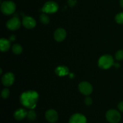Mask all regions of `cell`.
I'll use <instances>...</instances> for the list:
<instances>
[{
	"label": "cell",
	"instance_id": "cell-1",
	"mask_svg": "<svg viewBox=\"0 0 123 123\" xmlns=\"http://www.w3.org/2000/svg\"><path fill=\"white\" fill-rule=\"evenodd\" d=\"M38 100V94L34 90H28L20 96V102L24 107L33 109L36 106Z\"/></svg>",
	"mask_w": 123,
	"mask_h": 123
},
{
	"label": "cell",
	"instance_id": "cell-2",
	"mask_svg": "<svg viewBox=\"0 0 123 123\" xmlns=\"http://www.w3.org/2000/svg\"><path fill=\"white\" fill-rule=\"evenodd\" d=\"M98 66L103 69H107L114 65V59L112 57L108 54H105L100 57L98 62Z\"/></svg>",
	"mask_w": 123,
	"mask_h": 123
},
{
	"label": "cell",
	"instance_id": "cell-3",
	"mask_svg": "<svg viewBox=\"0 0 123 123\" xmlns=\"http://www.w3.org/2000/svg\"><path fill=\"white\" fill-rule=\"evenodd\" d=\"M1 10L2 13L6 15L13 14L16 10V4L12 1H4L1 6Z\"/></svg>",
	"mask_w": 123,
	"mask_h": 123
},
{
	"label": "cell",
	"instance_id": "cell-4",
	"mask_svg": "<svg viewBox=\"0 0 123 123\" xmlns=\"http://www.w3.org/2000/svg\"><path fill=\"white\" fill-rule=\"evenodd\" d=\"M106 118L110 123H118L121 117L118 111L115 109H111L106 112Z\"/></svg>",
	"mask_w": 123,
	"mask_h": 123
},
{
	"label": "cell",
	"instance_id": "cell-5",
	"mask_svg": "<svg viewBox=\"0 0 123 123\" xmlns=\"http://www.w3.org/2000/svg\"><path fill=\"white\" fill-rule=\"evenodd\" d=\"M58 9V4L52 1H49L46 2L42 8L43 12L46 13H55Z\"/></svg>",
	"mask_w": 123,
	"mask_h": 123
},
{
	"label": "cell",
	"instance_id": "cell-6",
	"mask_svg": "<svg viewBox=\"0 0 123 123\" xmlns=\"http://www.w3.org/2000/svg\"><path fill=\"white\" fill-rule=\"evenodd\" d=\"M79 90L80 92L85 95H89L92 92V86L87 82H82L79 83Z\"/></svg>",
	"mask_w": 123,
	"mask_h": 123
},
{
	"label": "cell",
	"instance_id": "cell-7",
	"mask_svg": "<svg viewBox=\"0 0 123 123\" xmlns=\"http://www.w3.org/2000/svg\"><path fill=\"white\" fill-rule=\"evenodd\" d=\"M21 23L19 18L16 17L11 18L10 19L7 21L6 24V26L8 28V29L10 30H16L20 28Z\"/></svg>",
	"mask_w": 123,
	"mask_h": 123
},
{
	"label": "cell",
	"instance_id": "cell-8",
	"mask_svg": "<svg viewBox=\"0 0 123 123\" xmlns=\"http://www.w3.org/2000/svg\"><path fill=\"white\" fill-rule=\"evenodd\" d=\"M1 80L5 86H10L14 82V75L12 72H7L2 76Z\"/></svg>",
	"mask_w": 123,
	"mask_h": 123
},
{
	"label": "cell",
	"instance_id": "cell-9",
	"mask_svg": "<svg viewBox=\"0 0 123 123\" xmlns=\"http://www.w3.org/2000/svg\"><path fill=\"white\" fill-rule=\"evenodd\" d=\"M46 119L50 123H54L58 119V114L57 112L54 109H49L45 113Z\"/></svg>",
	"mask_w": 123,
	"mask_h": 123
},
{
	"label": "cell",
	"instance_id": "cell-10",
	"mask_svg": "<svg viewBox=\"0 0 123 123\" xmlns=\"http://www.w3.org/2000/svg\"><path fill=\"white\" fill-rule=\"evenodd\" d=\"M86 118L84 115L75 113L70 117L69 123H86Z\"/></svg>",
	"mask_w": 123,
	"mask_h": 123
},
{
	"label": "cell",
	"instance_id": "cell-11",
	"mask_svg": "<svg viewBox=\"0 0 123 123\" xmlns=\"http://www.w3.org/2000/svg\"><path fill=\"white\" fill-rule=\"evenodd\" d=\"M22 24L26 28H33L36 25V21L31 16H25L22 19Z\"/></svg>",
	"mask_w": 123,
	"mask_h": 123
},
{
	"label": "cell",
	"instance_id": "cell-12",
	"mask_svg": "<svg viewBox=\"0 0 123 123\" xmlns=\"http://www.w3.org/2000/svg\"><path fill=\"white\" fill-rule=\"evenodd\" d=\"M66 31L64 29L62 28L56 29L54 33V39L57 42H62L65 39L66 37Z\"/></svg>",
	"mask_w": 123,
	"mask_h": 123
},
{
	"label": "cell",
	"instance_id": "cell-13",
	"mask_svg": "<svg viewBox=\"0 0 123 123\" xmlns=\"http://www.w3.org/2000/svg\"><path fill=\"white\" fill-rule=\"evenodd\" d=\"M28 112L24 109H18L14 112V117L16 120H22L27 116Z\"/></svg>",
	"mask_w": 123,
	"mask_h": 123
},
{
	"label": "cell",
	"instance_id": "cell-14",
	"mask_svg": "<svg viewBox=\"0 0 123 123\" xmlns=\"http://www.w3.org/2000/svg\"><path fill=\"white\" fill-rule=\"evenodd\" d=\"M10 47V42L4 38H1L0 40V49L2 52L7 51Z\"/></svg>",
	"mask_w": 123,
	"mask_h": 123
},
{
	"label": "cell",
	"instance_id": "cell-15",
	"mask_svg": "<svg viewBox=\"0 0 123 123\" xmlns=\"http://www.w3.org/2000/svg\"><path fill=\"white\" fill-rule=\"evenodd\" d=\"M55 73L58 76H64L68 74V68L66 66H59L55 69Z\"/></svg>",
	"mask_w": 123,
	"mask_h": 123
},
{
	"label": "cell",
	"instance_id": "cell-16",
	"mask_svg": "<svg viewBox=\"0 0 123 123\" xmlns=\"http://www.w3.org/2000/svg\"><path fill=\"white\" fill-rule=\"evenodd\" d=\"M23 49L19 44H14L12 47V51L15 54H20L22 52Z\"/></svg>",
	"mask_w": 123,
	"mask_h": 123
},
{
	"label": "cell",
	"instance_id": "cell-17",
	"mask_svg": "<svg viewBox=\"0 0 123 123\" xmlns=\"http://www.w3.org/2000/svg\"><path fill=\"white\" fill-rule=\"evenodd\" d=\"M26 117H27L28 120L31 121H34L36 120V118H37V115L33 109H31L29 112H28Z\"/></svg>",
	"mask_w": 123,
	"mask_h": 123
},
{
	"label": "cell",
	"instance_id": "cell-18",
	"mask_svg": "<svg viewBox=\"0 0 123 123\" xmlns=\"http://www.w3.org/2000/svg\"><path fill=\"white\" fill-rule=\"evenodd\" d=\"M40 19L41 22L43 24H45V25L49 24V21H50L49 18L45 13H43V14H41L40 16Z\"/></svg>",
	"mask_w": 123,
	"mask_h": 123
},
{
	"label": "cell",
	"instance_id": "cell-19",
	"mask_svg": "<svg viewBox=\"0 0 123 123\" xmlns=\"http://www.w3.org/2000/svg\"><path fill=\"white\" fill-rule=\"evenodd\" d=\"M115 19L118 24H123V12L118 13L115 16Z\"/></svg>",
	"mask_w": 123,
	"mask_h": 123
},
{
	"label": "cell",
	"instance_id": "cell-20",
	"mask_svg": "<svg viewBox=\"0 0 123 123\" xmlns=\"http://www.w3.org/2000/svg\"><path fill=\"white\" fill-rule=\"evenodd\" d=\"M10 95V91L7 88H5L3 90H2V92H1V96L4 99H6Z\"/></svg>",
	"mask_w": 123,
	"mask_h": 123
},
{
	"label": "cell",
	"instance_id": "cell-21",
	"mask_svg": "<svg viewBox=\"0 0 123 123\" xmlns=\"http://www.w3.org/2000/svg\"><path fill=\"white\" fill-rule=\"evenodd\" d=\"M115 58L117 60H121L123 59V50H119L115 54Z\"/></svg>",
	"mask_w": 123,
	"mask_h": 123
},
{
	"label": "cell",
	"instance_id": "cell-22",
	"mask_svg": "<svg viewBox=\"0 0 123 123\" xmlns=\"http://www.w3.org/2000/svg\"><path fill=\"white\" fill-rule=\"evenodd\" d=\"M85 103L86 106H90L92 103V98L91 97H89V96L86 97L85 99Z\"/></svg>",
	"mask_w": 123,
	"mask_h": 123
},
{
	"label": "cell",
	"instance_id": "cell-23",
	"mask_svg": "<svg viewBox=\"0 0 123 123\" xmlns=\"http://www.w3.org/2000/svg\"><path fill=\"white\" fill-rule=\"evenodd\" d=\"M118 108L121 112H123V101H121L118 105Z\"/></svg>",
	"mask_w": 123,
	"mask_h": 123
},
{
	"label": "cell",
	"instance_id": "cell-24",
	"mask_svg": "<svg viewBox=\"0 0 123 123\" xmlns=\"http://www.w3.org/2000/svg\"><path fill=\"white\" fill-rule=\"evenodd\" d=\"M10 39L12 40V41H14V40L15 39V36H11Z\"/></svg>",
	"mask_w": 123,
	"mask_h": 123
},
{
	"label": "cell",
	"instance_id": "cell-25",
	"mask_svg": "<svg viewBox=\"0 0 123 123\" xmlns=\"http://www.w3.org/2000/svg\"><path fill=\"white\" fill-rule=\"evenodd\" d=\"M120 5H121V7H123V0H120Z\"/></svg>",
	"mask_w": 123,
	"mask_h": 123
},
{
	"label": "cell",
	"instance_id": "cell-26",
	"mask_svg": "<svg viewBox=\"0 0 123 123\" xmlns=\"http://www.w3.org/2000/svg\"><path fill=\"white\" fill-rule=\"evenodd\" d=\"M2 69H1V72H0V74H2Z\"/></svg>",
	"mask_w": 123,
	"mask_h": 123
}]
</instances>
